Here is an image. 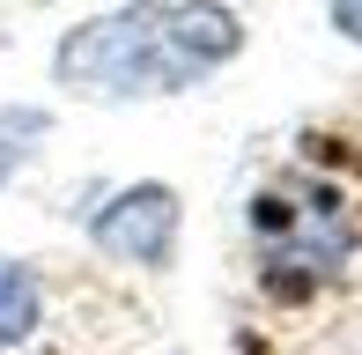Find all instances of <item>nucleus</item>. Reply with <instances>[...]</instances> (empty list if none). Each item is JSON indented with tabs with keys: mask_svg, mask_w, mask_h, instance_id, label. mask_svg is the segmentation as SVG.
Segmentation results:
<instances>
[{
	"mask_svg": "<svg viewBox=\"0 0 362 355\" xmlns=\"http://www.w3.org/2000/svg\"><path fill=\"white\" fill-rule=\"evenodd\" d=\"M37 141H45V111H0V185L30 163Z\"/></svg>",
	"mask_w": 362,
	"mask_h": 355,
	"instance_id": "obj_4",
	"label": "nucleus"
},
{
	"mask_svg": "<svg viewBox=\"0 0 362 355\" xmlns=\"http://www.w3.org/2000/svg\"><path fill=\"white\" fill-rule=\"evenodd\" d=\"M177 222H185L177 192L148 178V185H126V192H111V200L96 207L89 237L111 252V260H126V267H163L177 252Z\"/></svg>",
	"mask_w": 362,
	"mask_h": 355,
	"instance_id": "obj_2",
	"label": "nucleus"
},
{
	"mask_svg": "<svg viewBox=\"0 0 362 355\" xmlns=\"http://www.w3.org/2000/svg\"><path fill=\"white\" fill-rule=\"evenodd\" d=\"M333 23H340V30H348V37L362 45V0H333Z\"/></svg>",
	"mask_w": 362,
	"mask_h": 355,
	"instance_id": "obj_5",
	"label": "nucleus"
},
{
	"mask_svg": "<svg viewBox=\"0 0 362 355\" xmlns=\"http://www.w3.org/2000/svg\"><path fill=\"white\" fill-rule=\"evenodd\" d=\"M244 52V23L222 0H134L59 37L52 74L74 96H177Z\"/></svg>",
	"mask_w": 362,
	"mask_h": 355,
	"instance_id": "obj_1",
	"label": "nucleus"
},
{
	"mask_svg": "<svg viewBox=\"0 0 362 355\" xmlns=\"http://www.w3.org/2000/svg\"><path fill=\"white\" fill-rule=\"evenodd\" d=\"M37 326H45V281L23 260H0V355L37 341Z\"/></svg>",
	"mask_w": 362,
	"mask_h": 355,
	"instance_id": "obj_3",
	"label": "nucleus"
}]
</instances>
